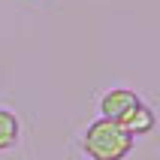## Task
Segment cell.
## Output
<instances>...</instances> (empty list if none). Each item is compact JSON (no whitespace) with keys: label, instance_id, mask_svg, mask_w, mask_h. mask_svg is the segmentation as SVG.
<instances>
[{"label":"cell","instance_id":"obj_1","mask_svg":"<svg viewBox=\"0 0 160 160\" xmlns=\"http://www.w3.org/2000/svg\"><path fill=\"white\" fill-rule=\"evenodd\" d=\"M82 148L91 160H124L133 148V136L127 133L118 121L100 118L85 130L82 136Z\"/></svg>","mask_w":160,"mask_h":160},{"label":"cell","instance_id":"obj_2","mask_svg":"<svg viewBox=\"0 0 160 160\" xmlns=\"http://www.w3.org/2000/svg\"><path fill=\"white\" fill-rule=\"evenodd\" d=\"M136 103H139V97H136L133 91L115 88V91H109V94H103V100H100V112H103V118H109V121H121Z\"/></svg>","mask_w":160,"mask_h":160},{"label":"cell","instance_id":"obj_3","mask_svg":"<svg viewBox=\"0 0 160 160\" xmlns=\"http://www.w3.org/2000/svg\"><path fill=\"white\" fill-rule=\"evenodd\" d=\"M118 124L124 127L130 136H136V133H148V130L154 127V112L145 106V103H136V106L130 109V112H127V115L121 118Z\"/></svg>","mask_w":160,"mask_h":160},{"label":"cell","instance_id":"obj_4","mask_svg":"<svg viewBox=\"0 0 160 160\" xmlns=\"http://www.w3.org/2000/svg\"><path fill=\"white\" fill-rule=\"evenodd\" d=\"M18 142V118L6 109H0V151H9Z\"/></svg>","mask_w":160,"mask_h":160}]
</instances>
